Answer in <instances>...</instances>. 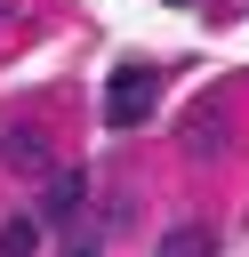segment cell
<instances>
[{
    "instance_id": "obj_7",
    "label": "cell",
    "mask_w": 249,
    "mask_h": 257,
    "mask_svg": "<svg viewBox=\"0 0 249 257\" xmlns=\"http://www.w3.org/2000/svg\"><path fill=\"white\" fill-rule=\"evenodd\" d=\"M64 257H104V249H96V241H72V249H64Z\"/></svg>"
},
{
    "instance_id": "obj_1",
    "label": "cell",
    "mask_w": 249,
    "mask_h": 257,
    "mask_svg": "<svg viewBox=\"0 0 249 257\" xmlns=\"http://www.w3.org/2000/svg\"><path fill=\"white\" fill-rule=\"evenodd\" d=\"M153 104H161V72H153V64H120V72L104 80V120H112V128L153 120Z\"/></svg>"
},
{
    "instance_id": "obj_6",
    "label": "cell",
    "mask_w": 249,
    "mask_h": 257,
    "mask_svg": "<svg viewBox=\"0 0 249 257\" xmlns=\"http://www.w3.org/2000/svg\"><path fill=\"white\" fill-rule=\"evenodd\" d=\"M217 145H225V128H217V120H209V112H201V120H193V128H185V153H217Z\"/></svg>"
},
{
    "instance_id": "obj_3",
    "label": "cell",
    "mask_w": 249,
    "mask_h": 257,
    "mask_svg": "<svg viewBox=\"0 0 249 257\" xmlns=\"http://www.w3.org/2000/svg\"><path fill=\"white\" fill-rule=\"evenodd\" d=\"M80 201H88V177H80V169H56V177L40 185V209H32V217H40V225H64V217H80Z\"/></svg>"
},
{
    "instance_id": "obj_4",
    "label": "cell",
    "mask_w": 249,
    "mask_h": 257,
    "mask_svg": "<svg viewBox=\"0 0 249 257\" xmlns=\"http://www.w3.org/2000/svg\"><path fill=\"white\" fill-rule=\"evenodd\" d=\"M0 257H40V217H32V209L0 225Z\"/></svg>"
},
{
    "instance_id": "obj_5",
    "label": "cell",
    "mask_w": 249,
    "mask_h": 257,
    "mask_svg": "<svg viewBox=\"0 0 249 257\" xmlns=\"http://www.w3.org/2000/svg\"><path fill=\"white\" fill-rule=\"evenodd\" d=\"M217 241H209V225H169L161 233V257H209Z\"/></svg>"
},
{
    "instance_id": "obj_2",
    "label": "cell",
    "mask_w": 249,
    "mask_h": 257,
    "mask_svg": "<svg viewBox=\"0 0 249 257\" xmlns=\"http://www.w3.org/2000/svg\"><path fill=\"white\" fill-rule=\"evenodd\" d=\"M0 161H8L16 177H40V185L56 177V161H48V137H40V128H8V137H0Z\"/></svg>"
},
{
    "instance_id": "obj_8",
    "label": "cell",
    "mask_w": 249,
    "mask_h": 257,
    "mask_svg": "<svg viewBox=\"0 0 249 257\" xmlns=\"http://www.w3.org/2000/svg\"><path fill=\"white\" fill-rule=\"evenodd\" d=\"M169 8H185V0H169Z\"/></svg>"
}]
</instances>
